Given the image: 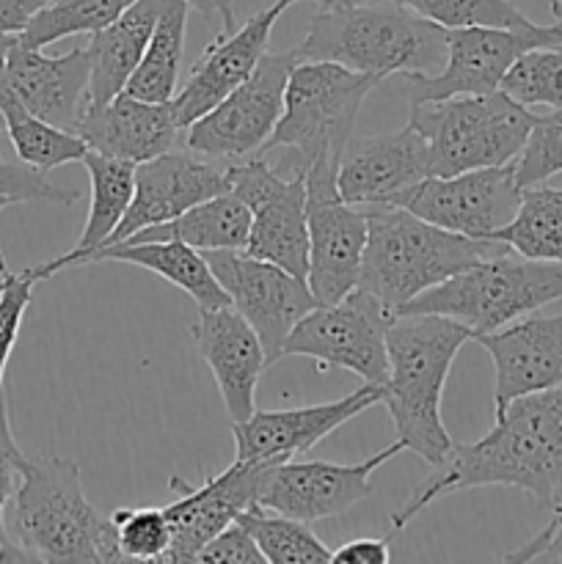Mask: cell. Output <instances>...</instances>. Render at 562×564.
Listing matches in <instances>:
<instances>
[{"label":"cell","instance_id":"obj_1","mask_svg":"<svg viewBox=\"0 0 562 564\" xmlns=\"http://www.w3.org/2000/svg\"><path fill=\"white\" fill-rule=\"evenodd\" d=\"M494 419L479 441L452 446L450 457L391 516V534L444 496L488 485L518 488L543 510H562V386L518 397Z\"/></svg>","mask_w":562,"mask_h":564},{"label":"cell","instance_id":"obj_2","mask_svg":"<svg viewBox=\"0 0 562 564\" xmlns=\"http://www.w3.org/2000/svg\"><path fill=\"white\" fill-rule=\"evenodd\" d=\"M474 339L466 325L439 314H395L386 330L389 375L383 405L389 408L397 441L430 466H441L452 438L441 419V400L461 347Z\"/></svg>","mask_w":562,"mask_h":564},{"label":"cell","instance_id":"obj_3","mask_svg":"<svg viewBox=\"0 0 562 564\" xmlns=\"http://www.w3.org/2000/svg\"><path fill=\"white\" fill-rule=\"evenodd\" d=\"M11 505L9 538L28 562H121L110 516H99L86 499L75 460L55 455L25 457Z\"/></svg>","mask_w":562,"mask_h":564},{"label":"cell","instance_id":"obj_4","mask_svg":"<svg viewBox=\"0 0 562 564\" xmlns=\"http://www.w3.org/2000/svg\"><path fill=\"white\" fill-rule=\"evenodd\" d=\"M295 55L298 61H334L380 80L435 75L446 61V28L391 0L347 9L320 6Z\"/></svg>","mask_w":562,"mask_h":564},{"label":"cell","instance_id":"obj_5","mask_svg":"<svg viewBox=\"0 0 562 564\" xmlns=\"http://www.w3.org/2000/svg\"><path fill=\"white\" fill-rule=\"evenodd\" d=\"M367 218L369 235L358 286L391 314L450 275L510 248L501 240L446 231L402 207H367Z\"/></svg>","mask_w":562,"mask_h":564},{"label":"cell","instance_id":"obj_6","mask_svg":"<svg viewBox=\"0 0 562 564\" xmlns=\"http://www.w3.org/2000/svg\"><path fill=\"white\" fill-rule=\"evenodd\" d=\"M562 297V262L505 251L474 262L408 301L395 314H439L466 325L472 336L490 334Z\"/></svg>","mask_w":562,"mask_h":564},{"label":"cell","instance_id":"obj_7","mask_svg":"<svg viewBox=\"0 0 562 564\" xmlns=\"http://www.w3.org/2000/svg\"><path fill=\"white\" fill-rule=\"evenodd\" d=\"M380 77L353 72L334 61H298L284 91V110L259 158L284 152L292 174H306L323 154L339 158L353 138L358 110Z\"/></svg>","mask_w":562,"mask_h":564},{"label":"cell","instance_id":"obj_8","mask_svg":"<svg viewBox=\"0 0 562 564\" xmlns=\"http://www.w3.org/2000/svg\"><path fill=\"white\" fill-rule=\"evenodd\" d=\"M534 116L501 88L411 105V124L428 141L433 176L512 163L532 130Z\"/></svg>","mask_w":562,"mask_h":564},{"label":"cell","instance_id":"obj_9","mask_svg":"<svg viewBox=\"0 0 562 564\" xmlns=\"http://www.w3.org/2000/svg\"><path fill=\"white\" fill-rule=\"evenodd\" d=\"M395 314L375 295L356 286L342 301L314 306L281 345L279 358H314L323 367L347 369L364 383H386L389 356L386 330Z\"/></svg>","mask_w":562,"mask_h":564},{"label":"cell","instance_id":"obj_10","mask_svg":"<svg viewBox=\"0 0 562 564\" xmlns=\"http://www.w3.org/2000/svg\"><path fill=\"white\" fill-rule=\"evenodd\" d=\"M339 158L314 160L306 169L309 290L314 301L336 303L358 286L369 235L367 209L347 204L336 191Z\"/></svg>","mask_w":562,"mask_h":564},{"label":"cell","instance_id":"obj_11","mask_svg":"<svg viewBox=\"0 0 562 564\" xmlns=\"http://www.w3.org/2000/svg\"><path fill=\"white\" fill-rule=\"evenodd\" d=\"M295 64V50L264 53L246 83L182 130L187 152L215 163H235L257 154L279 124L287 80Z\"/></svg>","mask_w":562,"mask_h":564},{"label":"cell","instance_id":"obj_12","mask_svg":"<svg viewBox=\"0 0 562 564\" xmlns=\"http://www.w3.org/2000/svg\"><path fill=\"white\" fill-rule=\"evenodd\" d=\"M229 191L251 209V235L246 253L290 270L298 279L309 275L306 174L284 180L264 158L226 165Z\"/></svg>","mask_w":562,"mask_h":564},{"label":"cell","instance_id":"obj_13","mask_svg":"<svg viewBox=\"0 0 562 564\" xmlns=\"http://www.w3.org/2000/svg\"><path fill=\"white\" fill-rule=\"evenodd\" d=\"M562 44V25L527 28H452L446 31V61L435 75L408 77L411 80V105L433 99L457 97V94L499 91L501 80L521 55L538 47Z\"/></svg>","mask_w":562,"mask_h":564},{"label":"cell","instance_id":"obj_14","mask_svg":"<svg viewBox=\"0 0 562 564\" xmlns=\"http://www.w3.org/2000/svg\"><path fill=\"white\" fill-rule=\"evenodd\" d=\"M400 452H406V444L395 441L350 466L325 460H273L259 482L257 507L303 523L342 516L372 496V474Z\"/></svg>","mask_w":562,"mask_h":564},{"label":"cell","instance_id":"obj_15","mask_svg":"<svg viewBox=\"0 0 562 564\" xmlns=\"http://www.w3.org/2000/svg\"><path fill=\"white\" fill-rule=\"evenodd\" d=\"M521 193L516 165L507 163L452 176H428L406 196L397 198L395 207L408 209L446 231L496 240V235L518 215Z\"/></svg>","mask_w":562,"mask_h":564},{"label":"cell","instance_id":"obj_16","mask_svg":"<svg viewBox=\"0 0 562 564\" xmlns=\"http://www.w3.org/2000/svg\"><path fill=\"white\" fill-rule=\"evenodd\" d=\"M202 253L229 295L231 308H237L259 334L268 361H279V350L290 330L317 306L309 281L246 251Z\"/></svg>","mask_w":562,"mask_h":564},{"label":"cell","instance_id":"obj_17","mask_svg":"<svg viewBox=\"0 0 562 564\" xmlns=\"http://www.w3.org/2000/svg\"><path fill=\"white\" fill-rule=\"evenodd\" d=\"M430 174V149L408 121L402 130L372 138H350L339 154L336 191L356 207H395L400 196Z\"/></svg>","mask_w":562,"mask_h":564},{"label":"cell","instance_id":"obj_18","mask_svg":"<svg viewBox=\"0 0 562 564\" xmlns=\"http://www.w3.org/2000/svg\"><path fill=\"white\" fill-rule=\"evenodd\" d=\"M268 463L235 460L215 477L204 479L198 488H191L182 479H171V488L180 490L169 507H163L171 523V543L163 562L185 564L196 562L198 551L235 523L248 507L257 505L259 482Z\"/></svg>","mask_w":562,"mask_h":564},{"label":"cell","instance_id":"obj_19","mask_svg":"<svg viewBox=\"0 0 562 564\" xmlns=\"http://www.w3.org/2000/svg\"><path fill=\"white\" fill-rule=\"evenodd\" d=\"M383 402V386L364 383L334 402L290 408V411H253L246 422H231L235 460L273 463L292 460L301 452L328 438L334 430L356 419L367 408Z\"/></svg>","mask_w":562,"mask_h":564},{"label":"cell","instance_id":"obj_20","mask_svg":"<svg viewBox=\"0 0 562 564\" xmlns=\"http://www.w3.org/2000/svg\"><path fill=\"white\" fill-rule=\"evenodd\" d=\"M3 77L31 113L77 135V127L91 105V64L86 44H77L64 55H44L42 47H28L20 36H11L3 53Z\"/></svg>","mask_w":562,"mask_h":564},{"label":"cell","instance_id":"obj_21","mask_svg":"<svg viewBox=\"0 0 562 564\" xmlns=\"http://www.w3.org/2000/svg\"><path fill=\"white\" fill-rule=\"evenodd\" d=\"M229 191L226 165L187 152H165L136 165V191L125 218L105 246L127 240L147 226L165 224L185 209ZM102 246V248H105Z\"/></svg>","mask_w":562,"mask_h":564},{"label":"cell","instance_id":"obj_22","mask_svg":"<svg viewBox=\"0 0 562 564\" xmlns=\"http://www.w3.org/2000/svg\"><path fill=\"white\" fill-rule=\"evenodd\" d=\"M290 6L292 0H275L264 11L248 17L231 33H215L213 44L204 50L202 58L187 72L182 91L171 99V108H174L182 130L202 119L207 110H213L220 99L229 97L240 83L251 77L262 55L268 53L270 31Z\"/></svg>","mask_w":562,"mask_h":564},{"label":"cell","instance_id":"obj_23","mask_svg":"<svg viewBox=\"0 0 562 564\" xmlns=\"http://www.w3.org/2000/svg\"><path fill=\"white\" fill-rule=\"evenodd\" d=\"M496 372L494 413L512 400L562 386V314H527L490 334L474 336Z\"/></svg>","mask_w":562,"mask_h":564},{"label":"cell","instance_id":"obj_24","mask_svg":"<svg viewBox=\"0 0 562 564\" xmlns=\"http://www.w3.org/2000/svg\"><path fill=\"white\" fill-rule=\"evenodd\" d=\"M198 356L213 372L231 422H246L257 411V386L268 367L259 334L237 308H198L191 328Z\"/></svg>","mask_w":562,"mask_h":564},{"label":"cell","instance_id":"obj_25","mask_svg":"<svg viewBox=\"0 0 562 564\" xmlns=\"http://www.w3.org/2000/svg\"><path fill=\"white\" fill-rule=\"evenodd\" d=\"M77 135L88 149L108 158L147 163L171 152L182 127L169 102H143L130 94H116L102 105H88Z\"/></svg>","mask_w":562,"mask_h":564},{"label":"cell","instance_id":"obj_26","mask_svg":"<svg viewBox=\"0 0 562 564\" xmlns=\"http://www.w3.org/2000/svg\"><path fill=\"white\" fill-rule=\"evenodd\" d=\"M83 165H86L88 180H91V207H88V220L83 226V235L75 248L50 259V262L31 268V275L36 281L53 279L55 273L66 268H80L88 253L99 251L110 240V235H114L116 226L125 218L127 207H130L132 191H136V163L108 158V154L88 149Z\"/></svg>","mask_w":562,"mask_h":564},{"label":"cell","instance_id":"obj_27","mask_svg":"<svg viewBox=\"0 0 562 564\" xmlns=\"http://www.w3.org/2000/svg\"><path fill=\"white\" fill-rule=\"evenodd\" d=\"M160 9L163 0H136L110 25L91 33L86 44L88 64H91V80H88L91 105H102L125 91L127 80L147 53Z\"/></svg>","mask_w":562,"mask_h":564},{"label":"cell","instance_id":"obj_28","mask_svg":"<svg viewBox=\"0 0 562 564\" xmlns=\"http://www.w3.org/2000/svg\"><path fill=\"white\" fill-rule=\"evenodd\" d=\"M94 262H125L136 268L149 270L163 281L174 284L196 301L198 308H220L231 306L229 295L215 279L207 257L196 248L185 246L180 240H149V242H114L99 251L88 253L83 264ZM80 264V268H83Z\"/></svg>","mask_w":562,"mask_h":564},{"label":"cell","instance_id":"obj_29","mask_svg":"<svg viewBox=\"0 0 562 564\" xmlns=\"http://www.w3.org/2000/svg\"><path fill=\"white\" fill-rule=\"evenodd\" d=\"M248 235H251V209L235 193L224 191L185 209L174 220L147 226L121 242L180 240L196 251H246Z\"/></svg>","mask_w":562,"mask_h":564},{"label":"cell","instance_id":"obj_30","mask_svg":"<svg viewBox=\"0 0 562 564\" xmlns=\"http://www.w3.org/2000/svg\"><path fill=\"white\" fill-rule=\"evenodd\" d=\"M11 39V36H9ZM9 39H0V113L11 138L17 158L39 171H53L66 163H83L88 143L75 132H66L50 121L39 119L25 108L3 77V53Z\"/></svg>","mask_w":562,"mask_h":564},{"label":"cell","instance_id":"obj_31","mask_svg":"<svg viewBox=\"0 0 562 564\" xmlns=\"http://www.w3.org/2000/svg\"><path fill=\"white\" fill-rule=\"evenodd\" d=\"M191 6L187 0H163L158 25L147 44L141 64L127 80L125 94L143 102H169L180 83L182 55H185V31Z\"/></svg>","mask_w":562,"mask_h":564},{"label":"cell","instance_id":"obj_32","mask_svg":"<svg viewBox=\"0 0 562 564\" xmlns=\"http://www.w3.org/2000/svg\"><path fill=\"white\" fill-rule=\"evenodd\" d=\"M496 240L529 259L562 262V191L543 185L523 187L518 215Z\"/></svg>","mask_w":562,"mask_h":564},{"label":"cell","instance_id":"obj_33","mask_svg":"<svg viewBox=\"0 0 562 564\" xmlns=\"http://www.w3.org/2000/svg\"><path fill=\"white\" fill-rule=\"evenodd\" d=\"M237 523L246 527L268 564H331L334 551L320 543L309 523L279 516L264 507H248Z\"/></svg>","mask_w":562,"mask_h":564},{"label":"cell","instance_id":"obj_34","mask_svg":"<svg viewBox=\"0 0 562 564\" xmlns=\"http://www.w3.org/2000/svg\"><path fill=\"white\" fill-rule=\"evenodd\" d=\"M136 0H50L20 33L28 47H47L77 33H97L125 14Z\"/></svg>","mask_w":562,"mask_h":564},{"label":"cell","instance_id":"obj_35","mask_svg":"<svg viewBox=\"0 0 562 564\" xmlns=\"http://www.w3.org/2000/svg\"><path fill=\"white\" fill-rule=\"evenodd\" d=\"M435 25L446 28H527L532 25L527 14L510 0H391Z\"/></svg>","mask_w":562,"mask_h":564},{"label":"cell","instance_id":"obj_36","mask_svg":"<svg viewBox=\"0 0 562 564\" xmlns=\"http://www.w3.org/2000/svg\"><path fill=\"white\" fill-rule=\"evenodd\" d=\"M501 91L527 108H562V44L521 55L501 80Z\"/></svg>","mask_w":562,"mask_h":564},{"label":"cell","instance_id":"obj_37","mask_svg":"<svg viewBox=\"0 0 562 564\" xmlns=\"http://www.w3.org/2000/svg\"><path fill=\"white\" fill-rule=\"evenodd\" d=\"M121 562H163L171 543V523L163 507H121L110 512Z\"/></svg>","mask_w":562,"mask_h":564},{"label":"cell","instance_id":"obj_38","mask_svg":"<svg viewBox=\"0 0 562 564\" xmlns=\"http://www.w3.org/2000/svg\"><path fill=\"white\" fill-rule=\"evenodd\" d=\"M512 165L521 187L543 185L551 176L562 174V108L534 116L532 130Z\"/></svg>","mask_w":562,"mask_h":564},{"label":"cell","instance_id":"obj_39","mask_svg":"<svg viewBox=\"0 0 562 564\" xmlns=\"http://www.w3.org/2000/svg\"><path fill=\"white\" fill-rule=\"evenodd\" d=\"M36 284L39 281L33 279L31 270L0 275V394H3L6 367H9L17 339H20L22 317L31 306Z\"/></svg>","mask_w":562,"mask_h":564},{"label":"cell","instance_id":"obj_40","mask_svg":"<svg viewBox=\"0 0 562 564\" xmlns=\"http://www.w3.org/2000/svg\"><path fill=\"white\" fill-rule=\"evenodd\" d=\"M0 196L11 198L14 204H53V207H69L80 198V193L69 187H58L44 176V171L22 163H6L0 160Z\"/></svg>","mask_w":562,"mask_h":564},{"label":"cell","instance_id":"obj_41","mask_svg":"<svg viewBox=\"0 0 562 564\" xmlns=\"http://www.w3.org/2000/svg\"><path fill=\"white\" fill-rule=\"evenodd\" d=\"M198 564H268L262 551L253 543L242 523H229L220 534H215L196 556Z\"/></svg>","mask_w":562,"mask_h":564},{"label":"cell","instance_id":"obj_42","mask_svg":"<svg viewBox=\"0 0 562 564\" xmlns=\"http://www.w3.org/2000/svg\"><path fill=\"white\" fill-rule=\"evenodd\" d=\"M25 460L20 444L14 441L9 422V405L0 394V549L9 543V527H6V507L14 496V479L20 477V466Z\"/></svg>","mask_w":562,"mask_h":564},{"label":"cell","instance_id":"obj_43","mask_svg":"<svg viewBox=\"0 0 562 564\" xmlns=\"http://www.w3.org/2000/svg\"><path fill=\"white\" fill-rule=\"evenodd\" d=\"M501 562H562V510L551 512L543 532L518 551H510Z\"/></svg>","mask_w":562,"mask_h":564},{"label":"cell","instance_id":"obj_44","mask_svg":"<svg viewBox=\"0 0 562 564\" xmlns=\"http://www.w3.org/2000/svg\"><path fill=\"white\" fill-rule=\"evenodd\" d=\"M389 538H356L331 554V564H389Z\"/></svg>","mask_w":562,"mask_h":564},{"label":"cell","instance_id":"obj_45","mask_svg":"<svg viewBox=\"0 0 562 564\" xmlns=\"http://www.w3.org/2000/svg\"><path fill=\"white\" fill-rule=\"evenodd\" d=\"M50 0H0V39L20 36Z\"/></svg>","mask_w":562,"mask_h":564},{"label":"cell","instance_id":"obj_46","mask_svg":"<svg viewBox=\"0 0 562 564\" xmlns=\"http://www.w3.org/2000/svg\"><path fill=\"white\" fill-rule=\"evenodd\" d=\"M196 14H202L215 33H231L235 31V6L237 0H187Z\"/></svg>","mask_w":562,"mask_h":564},{"label":"cell","instance_id":"obj_47","mask_svg":"<svg viewBox=\"0 0 562 564\" xmlns=\"http://www.w3.org/2000/svg\"><path fill=\"white\" fill-rule=\"evenodd\" d=\"M323 9H347V6H367V3H380V0H317Z\"/></svg>","mask_w":562,"mask_h":564},{"label":"cell","instance_id":"obj_48","mask_svg":"<svg viewBox=\"0 0 562 564\" xmlns=\"http://www.w3.org/2000/svg\"><path fill=\"white\" fill-rule=\"evenodd\" d=\"M11 198H6V196H0V213H3L6 207H11ZM9 273V264H6V253H3V248H0V275H6Z\"/></svg>","mask_w":562,"mask_h":564},{"label":"cell","instance_id":"obj_49","mask_svg":"<svg viewBox=\"0 0 562 564\" xmlns=\"http://www.w3.org/2000/svg\"><path fill=\"white\" fill-rule=\"evenodd\" d=\"M551 17L556 25H562V0H551Z\"/></svg>","mask_w":562,"mask_h":564},{"label":"cell","instance_id":"obj_50","mask_svg":"<svg viewBox=\"0 0 562 564\" xmlns=\"http://www.w3.org/2000/svg\"><path fill=\"white\" fill-rule=\"evenodd\" d=\"M0 132H6V121H3V113H0Z\"/></svg>","mask_w":562,"mask_h":564},{"label":"cell","instance_id":"obj_51","mask_svg":"<svg viewBox=\"0 0 562 564\" xmlns=\"http://www.w3.org/2000/svg\"><path fill=\"white\" fill-rule=\"evenodd\" d=\"M292 3H298V0H292Z\"/></svg>","mask_w":562,"mask_h":564}]
</instances>
